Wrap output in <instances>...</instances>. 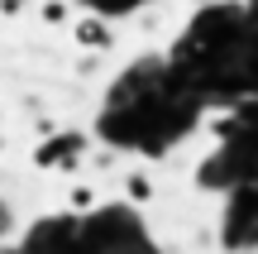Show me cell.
Instances as JSON below:
<instances>
[{
  "label": "cell",
  "instance_id": "cell-1",
  "mask_svg": "<svg viewBox=\"0 0 258 254\" xmlns=\"http://www.w3.org/2000/svg\"><path fill=\"white\" fill-rule=\"evenodd\" d=\"M77 38H82V43H110L105 24H101V19H91V15H86L82 24H77Z\"/></svg>",
  "mask_w": 258,
  "mask_h": 254
},
{
  "label": "cell",
  "instance_id": "cell-2",
  "mask_svg": "<svg viewBox=\"0 0 258 254\" xmlns=\"http://www.w3.org/2000/svg\"><path fill=\"white\" fill-rule=\"evenodd\" d=\"M43 19H48V24H62V19H67V5H62V0H48V5H43Z\"/></svg>",
  "mask_w": 258,
  "mask_h": 254
}]
</instances>
